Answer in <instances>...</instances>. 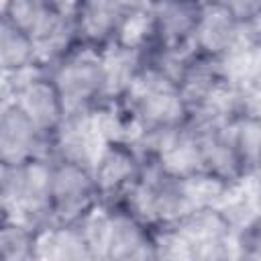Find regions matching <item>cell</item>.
Segmentation results:
<instances>
[{"label":"cell","instance_id":"1","mask_svg":"<svg viewBox=\"0 0 261 261\" xmlns=\"http://www.w3.org/2000/svg\"><path fill=\"white\" fill-rule=\"evenodd\" d=\"M73 6L61 0H8L2 2V14L31 37L45 67L77 45Z\"/></svg>","mask_w":261,"mask_h":261},{"label":"cell","instance_id":"2","mask_svg":"<svg viewBox=\"0 0 261 261\" xmlns=\"http://www.w3.org/2000/svg\"><path fill=\"white\" fill-rule=\"evenodd\" d=\"M151 228L175 226L194 208L184 175H175L153 159H143L141 175L122 202Z\"/></svg>","mask_w":261,"mask_h":261},{"label":"cell","instance_id":"3","mask_svg":"<svg viewBox=\"0 0 261 261\" xmlns=\"http://www.w3.org/2000/svg\"><path fill=\"white\" fill-rule=\"evenodd\" d=\"M43 69L55 84L65 114H90L106 102V77L100 51L75 45Z\"/></svg>","mask_w":261,"mask_h":261},{"label":"cell","instance_id":"4","mask_svg":"<svg viewBox=\"0 0 261 261\" xmlns=\"http://www.w3.org/2000/svg\"><path fill=\"white\" fill-rule=\"evenodd\" d=\"M51 159L0 167V208L37 230L51 226L49 212Z\"/></svg>","mask_w":261,"mask_h":261},{"label":"cell","instance_id":"5","mask_svg":"<svg viewBox=\"0 0 261 261\" xmlns=\"http://www.w3.org/2000/svg\"><path fill=\"white\" fill-rule=\"evenodd\" d=\"M261 45V24L245 27L230 12L226 0L200 2L192 35V51L224 61L243 47Z\"/></svg>","mask_w":261,"mask_h":261},{"label":"cell","instance_id":"6","mask_svg":"<svg viewBox=\"0 0 261 261\" xmlns=\"http://www.w3.org/2000/svg\"><path fill=\"white\" fill-rule=\"evenodd\" d=\"M98 202V190L92 167L51 159V186H49V212L51 226L77 224L90 214Z\"/></svg>","mask_w":261,"mask_h":261},{"label":"cell","instance_id":"7","mask_svg":"<svg viewBox=\"0 0 261 261\" xmlns=\"http://www.w3.org/2000/svg\"><path fill=\"white\" fill-rule=\"evenodd\" d=\"M143 169V157L133 143L108 141L100 147L92 165L100 206H118L135 188Z\"/></svg>","mask_w":261,"mask_h":261},{"label":"cell","instance_id":"8","mask_svg":"<svg viewBox=\"0 0 261 261\" xmlns=\"http://www.w3.org/2000/svg\"><path fill=\"white\" fill-rule=\"evenodd\" d=\"M14 102L27 112L37 128L51 139L65 118V108L47 71L41 65L20 71L14 75Z\"/></svg>","mask_w":261,"mask_h":261},{"label":"cell","instance_id":"9","mask_svg":"<svg viewBox=\"0 0 261 261\" xmlns=\"http://www.w3.org/2000/svg\"><path fill=\"white\" fill-rule=\"evenodd\" d=\"M49 143L51 139L37 128L16 102L0 110V167L51 159Z\"/></svg>","mask_w":261,"mask_h":261},{"label":"cell","instance_id":"10","mask_svg":"<svg viewBox=\"0 0 261 261\" xmlns=\"http://www.w3.org/2000/svg\"><path fill=\"white\" fill-rule=\"evenodd\" d=\"M135 2L122 0H77L73 6L77 45L102 51L114 45Z\"/></svg>","mask_w":261,"mask_h":261},{"label":"cell","instance_id":"11","mask_svg":"<svg viewBox=\"0 0 261 261\" xmlns=\"http://www.w3.org/2000/svg\"><path fill=\"white\" fill-rule=\"evenodd\" d=\"M192 261H230L232 228L218 208H196L175 224Z\"/></svg>","mask_w":261,"mask_h":261},{"label":"cell","instance_id":"12","mask_svg":"<svg viewBox=\"0 0 261 261\" xmlns=\"http://www.w3.org/2000/svg\"><path fill=\"white\" fill-rule=\"evenodd\" d=\"M228 77L220 61L198 55L192 51L186 67L177 80L179 98L188 110L194 112H216V104L228 88ZM224 118V116H222Z\"/></svg>","mask_w":261,"mask_h":261},{"label":"cell","instance_id":"13","mask_svg":"<svg viewBox=\"0 0 261 261\" xmlns=\"http://www.w3.org/2000/svg\"><path fill=\"white\" fill-rule=\"evenodd\" d=\"M200 2L161 0L147 2L149 43L169 51H192V35L198 18Z\"/></svg>","mask_w":261,"mask_h":261},{"label":"cell","instance_id":"14","mask_svg":"<svg viewBox=\"0 0 261 261\" xmlns=\"http://www.w3.org/2000/svg\"><path fill=\"white\" fill-rule=\"evenodd\" d=\"M104 208L110 214L104 261H153V228L124 204Z\"/></svg>","mask_w":261,"mask_h":261},{"label":"cell","instance_id":"15","mask_svg":"<svg viewBox=\"0 0 261 261\" xmlns=\"http://www.w3.org/2000/svg\"><path fill=\"white\" fill-rule=\"evenodd\" d=\"M104 145L90 114H65L61 126L49 143V157L75 165L92 167L100 147Z\"/></svg>","mask_w":261,"mask_h":261},{"label":"cell","instance_id":"16","mask_svg":"<svg viewBox=\"0 0 261 261\" xmlns=\"http://www.w3.org/2000/svg\"><path fill=\"white\" fill-rule=\"evenodd\" d=\"M100 55L106 77V100H120L130 90L141 71L143 47L114 43L102 49Z\"/></svg>","mask_w":261,"mask_h":261},{"label":"cell","instance_id":"17","mask_svg":"<svg viewBox=\"0 0 261 261\" xmlns=\"http://www.w3.org/2000/svg\"><path fill=\"white\" fill-rule=\"evenodd\" d=\"M37 261H98L88 249L80 228L49 226L39 232Z\"/></svg>","mask_w":261,"mask_h":261},{"label":"cell","instance_id":"18","mask_svg":"<svg viewBox=\"0 0 261 261\" xmlns=\"http://www.w3.org/2000/svg\"><path fill=\"white\" fill-rule=\"evenodd\" d=\"M37 65L39 59L35 43L27 33H22L2 14L0 2V73L16 75Z\"/></svg>","mask_w":261,"mask_h":261},{"label":"cell","instance_id":"19","mask_svg":"<svg viewBox=\"0 0 261 261\" xmlns=\"http://www.w3.org/2000/svg\"><path fill=\"white\" fill-rule=\"evenodd\" d=\"M39 232L14 216L0 214V261H35Z\"/></svg>","mask_w":261,"mask_h":261},{"label":"cell","instance_id":"20","mask_svg":"<svg viewBox=\"0 0 261 261\" xmlns=\"http://www.w3.org/2000/svg\"><path fill=\"white\" fill-rule=\"evenodd\" d=\"M230 133L245 175H259L261 118H237L230 122Z\"/></svg>","mask_w":261,"mask_h":261},{"label":"cell","instance_id":"21","mask_svg":"<svg viewBox=\"0 0 261 261\" xmlns=\"http://www.w3.org/2000/svg\"><path fill=\"white\" fill-rule=\"evenodd\" d=\"M92 251V255L98 261H104L106 253V243H108V232H110V214L104 206H96L90 214H86L77 224H75Z\"/></svg>","mask_w":261,"mask_h":261},{"label":"cell","instance_id":"22","mask_svg":"<svg viewBox=\"0 0 261 261\" xmlns=\"http://www.w3.org/2000/svg\"><path fill=\"white\" fill-rule=\"evenodd\" d=\"M153 261H192L188 245L175 226L153 228Z\"/></svg>","mask_w":261,"mask_h":261},{"label":"cell","instance_id":"23","mask_svg":"<svg viewBox=\"0 0 261 261\" xmlns=\"http://www.w3.org/2000/svg\"><path fill=\"white\" fill-rule=\"evenodd\" d=\"M35 261H37V259H35Z\"/></svg>","mask_w":261,"mask_h":261}]
</instances>
